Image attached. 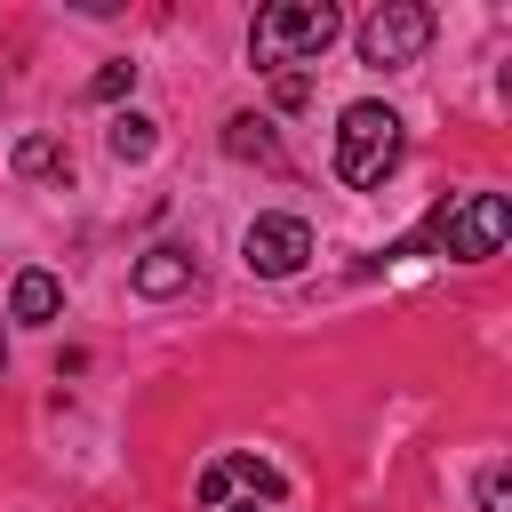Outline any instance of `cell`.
Wrapping results in <instances>:
<instances>
[{"label": "cell", "mask_w": 512, "mask_h": 512, "mask_svg": "<svg viewBox=\"0 0 512 512\" xmlns=\"http://www.w3.org/2000/svg\"><path fill=\"white\" fill-rule=\"evenodd\" d=\"M416 240L440 248V256H456V264H488V256H504V240H512V200H504V192H448V200L424 216Z\"/></svg>", "instance_id": "1"}, {"label": "cell", "mask_w": 512, "mask_h": 512, "mask_svg": "<svg viewBox=\"0 0 512 512\" xmlns=\"http://www.w3.org/2000/svg\"><path fill=\"white\" fill-rule=\"evenodd\" d=\"M400 112L392 104H344V120H336V176L352 184V192H376L392 168H400Z\"/></svg>", "instance_id": "2"}, {"label": "cell", "mask_w": 512, "mask_h": 512, "mask_svg": "<svg viewBox=\"0 0 512 512\" xmlns=\"http://www.w3.org/2000/svg\"><path fill=\"white\" fill-rule=\"evenodd\" d=\"M344 32V16L328 8V0H272L256 24H248V56L256 64H304V56H320L328 40Z\"/></svg>", "instance_id": "3"}, {"label": "cell", "mask_w": 512, "mask_h": 512, "mask_svg": "<svg viewBox=\"0 0 512 512\" xmlns=\"http://www.w3.org/2000/svg\"><path fill=\"white\" fill-rule=\"evenodd\" d=\"M424 48H432V8H424V0H384V8L360 24V56H368L376 72H408Z\"/></svg>", "instance_id": "4"}, {"label": "cell", "mask_w": 512, "mask_h": 512, "mask_svg": "<svg viewBox=\"0 0 512 512\" xmlns=\"http://www.w3.org/2000/svg\"><path fill=\"white\" fill-rule=\"evenodd\" d=\"M240 264H248L256 280H296V272L312 264V224H304V216H256V224L240 232Z\"/></svg>", "instance_id": "5"}, {"label": "cell", "mask_w": 512, "mask_h": 512, "mask_svg": "<svg viewBox=\"0 0 512 512\" xmlns=\"http://www.w3.org/2000/svg\"><path fill=\"white\" fill-rule=\"evenodd\" d=\"M200 504L224 512V504H280V472L264 456H216L200 472Z\"/></svg>", "instance_id": "6"}, {"label": "cell", "mask_w": 512, "mask_h": 512, "mask_svg": "<svg viewBox=\"0 0 512 512\" xmlns=\"http://www.w3.org/2000/svg\"><path fill=\"white\" fill-rule=\"evenodd\" d=\"M128 288L152 296V304H160V296H184V288H192V256H184V248H144L136 272H128Z\"/></svg>", "instance_id": "7"}, {"label": "cell", "mask_w": 512, "mask_h": 512, "mask_svg": "<svg viewBox=\"0 0 512 512\" xmlns=\"http://www.w3.org/2000/svg\"><path fill=\"white\" fill-rule=\"evenodd\" d=\"M64 312V280L56 272H16V288H8V320H24V328H40V320H56Z\"/></svg>", "instance_id": "8"}, {"label": "cell", "mask_w": 512, "mask_h": 512, "mask_svg": "<svg viewBox=\"0 0 512 512\" xmlns=\"http://www.w3.org/2000/svg\"><path fill=\"white\" fill-rule=\"evenodd\" d=\"M224 152H232V160H256V168H288L272 120H256V112H232V120H224Z\"/></svg>", "instance_id": "9"}, {"label": "cell", "mask_w": 512, "mask_h": 512, "mask_svg": "<svg viewBox=\"0 0 512 512\" xmlns=\"http://www.w3.org/2000/svg\"><path fill=\"white\" fill-rule=\"evenodd\" d=\"M24 184H72V152L56 144V136H24L16 144V160H8Z\"/></svg>", "instance_id": "10"}, {"label": "cell", "mask_w": 512, "mask_h": 512, "mask_svg": "<svg viewBox=\"0 0 512 512\" xmlns=\"http://www.w3.org/2000/svg\"><path fill=\"white\" fill-rule=\"evenodd\" d=\"M104 144H112V160H128V168H136V160H152V144H160V128H152L144 112H120Z\"/></svg>", "instance_id": "11"}, {"label": "cell", "mask_w": 512, "mask_h": 512, "mask_svg": "<svg viewBox=\"0 0 512 512\" xmlns=\"http://www.w3.org/2000/svg\"><path fill=\"white\" fill-rule=\"evenodd\" d=\"M128 88H136V64H104V72L88 80V96H96V104H112V96H128Z\"/></svg>", "instance_id": "12"}, {"label": "cell", "mask_w": 512, "mask_h": 512, "mask_svg": "<svg viewBox=\"0 0 512 512\" xmlns=\"http://www.w3.org/2000/svg\"><path fill=\"white\" fill-rule=\"evenodd\" d=\"M480 512H504V464L480 472Z\"/></svg>", "instance_id": "13"}, {"label": "cell", "mask_w": 512, "mask_h": 512, "mask_svg": "<svg viewBox=\"0 0 512 512\" xmlns=\"http://www.w3.org/2000/svg\"><path fill=\"white\" fill-rule=\"evenodd\" d=\"M224 512H272V504H224Z\"/></svg>", "instance_id": "14"}]
</instances>
